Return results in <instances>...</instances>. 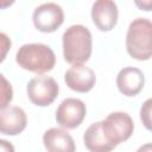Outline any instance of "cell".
Instances as JSON below:
<instances>
[{"mask_svg":"<svg viewBox=\"0 0 152 152\" xmlns=\"http://www.w3.org/2000/svg\"><path fill=\"white\" fill-rule=\"evenodd\" d=\"M27 96L30 101L39 107L50 106L58 96V84L50 76H36L27 83Z\"/></svg>","mask_w":152,"mask_h":152,"instance_id":"5b68a950","label":"cell"},{"mask_svg":"<svg viewBox=\"0 0 152 152\" xmlns=\"http://www.w3.org/2000/svg\"><path fill=\"white\" fill-rule=\"evenodd\" d=\"M93 40L90 31L83 25H71L63 33V57L71 64H83L91 55Z\"/></svg>","mask_w":152,"mask_h":152,"instance_id":"6da1fadb","label":"cell"},{"mask_svg":"<svg viewBox=\"0 0 152 152\" xmlns=\"http://www.w3.org/2000/svg\"><path fill=\"white\" fill-rule=\"evenodd\" d=\"M15 0H0V6L1 8H6L8 6H11Z\"/></svg>","mask_w":152,"mask_h":152,"instance_id":"e0dca14e","label":"cell"},{"mask_svg":"<svg viewBox=\"0 0 152 152\" xmlns=\"http://www.w3.org/2000/svg\"><path fill=\"white\" fill-rule=\"evenodd\" d=\"M145 84V77L140 69L127 66L119 71L116 76V86L121 94L126 96L138 95Z\"/></svg>","mask_w":152,"mask_h":152,"instance_id":"8fae6325","label":"cell"},{"mask_svg":"<svg viewBox=\"0 0 152 152\" xmlns=\"http://www.w3.org/2000/svg\"><path fill=\"white\" fill-rule=\"evenodd\" d=\"M83 141L86 147L91 152H108L114 150V147L104 137L101 121L91 124L86 129L83 134Z\"/></svg>","mask_w":152,"mask_h":152,"instance_id":"4fadbf2b","label":"cell"},{"mask_svg":"<svg viewBox=\"0 0 152 152\" xmlns=\"http://www.w3.org/2000/svg\"><path fill=\"white\" fill-rule=\"evenodd\" d=\"M43 142L50 152H74L76 150L72 137L64 129L52 127L43 135Z\"/></svg>","mask_w":152,"mask_h":152,"instance_id":"7c38bea8","label":"cell"},{"mask_svg":"<svg viewBox=\"0 0 152 152\" xmlns=\"http://www.w3.org/2000/svg\"><path fill=\"white\" fill-rule=\"evenodd\" d=\"M126 49L132 58L147 61L152 57V21L146 18L134 19L127 30Z\"/></svg>","mask_w":152,"mask_h":152,"instance_id":"3957f363","label":"cell"},{"mask_svg":"<svg viewBox=\"0 0 152 152\" xmlns=\"http://www.w3.org/2000/svg\"><path fill=\"white\" fill-rule=\"evenodd\" d=\"M15 62L25 70L44 74L53 69L56 56L50 46L40 43H31L19 48L15 55Z\"/></svg>","mask_w":152,"mask_h":152,"instance_id":"7a4b0ae2","label":"cell"},{"mask_svg":"<svg viewBox=\"0 0 152 152\" xmlns=\"http://www.w3.org/2000/svg\"><path fill=\"white\" fill-rule=\"evenodd\" d=\"M134 2L141 11H152V0H134Z\"/></svg>","mask_w":152,"mask_h":152,"instance_id":"2e32d148","label":"cell"},{"mask_svg":"<svg viewBox=\"0 0 152 152\" xmlns=\"http://www.w3.org/2000/svg\"><path fill=\"white\" fill-rule=\"evenodd\" d=\"M33 24L42 32H53L64 21V13L59 5L55 2L43 4L33 11Z\"/></svg>","mask_w":152,"mask_h":152,"instance_id":"52a82bcc","label":"cell"},{"mask_svg":"<svg viewBox=\"0 0 152 152\" xmlns=\"http://www.w3.org/2000/svg\"><path fill=\"white\" fill-rule=\"evenodd\" d=\"M101 122L104 137L114 148L126 141L134 129L132 118L125 112H113Z\"/></svg>","mask_w":152,"mask_h":152,"instance_id":"277c9868","label":"cell"},{"mask_svg":"<svg viewBox=\"0 0 152 152\" xmlns=\"http://www.w3.org/2000/svg\"><path fill=\"white\" fill-rule=\"evenodd\" d=\"M140 119L142 125L152 132V97L147 99L140 108Z\"/></svg>","mask_w":152,"mask_h":152,"instance_id":"5bb4252c","label":"cell"},{"mask_svg":"<svg viewBox=\"0 0 152 152\" xmlns=\"http://www.w3.org/2000/svg\"><path fill=\"white\" fill-rule=\"evenodd\" d=\"M66 86L77 93H87L93 89L96 82V76L93 69L83 64L72 65L64 75Z\"/></svg>","mask_w":152,"mask_h":152,"instance_id":"9c48e42d","label":"cell"},{"mask_svg":"<svg viewBox=\"0 0 152 152\" xmlns=\"http://www.w3.org/2000/svg\"><path fill=\"white\" fill-rule=\"evenodd\" d=\"M86 114L87 108L82 100L68 97L58 106L56 110V121L61 127L74 129L82 124Z\"/></svg>","mask_w":152,"mask_h":152,"instance_id":"8992f818","label":"cell"},{"mask_svg":"<svg viewBox=\"0 0 152 152\" xmlns=\"http://www.w3.org/2000/svg\"><path fill=\"white\" fill-rule=\"evenodd\" d=\"M1 80H2V101H1V108H2V107H6L11 102L13 91H12L11 84L6 81L4 75H1Z\"/></svg>","mask_w":152,"mask_h":152,"instance_id":"9a60e30c","label":"cell"},{"mask_svg":"<svg viewBox=\"0 0 152 152\" xmlns=\"http://www.w3.org/2000/svg\"><path fill=\"white\" fill-rule=\"evenodd\" d=\"M118 7L114 0H95L91 7V19L103 32L110 31L118 23Z\"/></svg>","mask_w":152,"mask_h":152,"instance_id":"ba28073f","label":"cell"},{"mask_svg":"<svg viewBox=\"0 0 152 152\" xmlns=\"http://www.w3.org/2000/svg\"><path fill=\"white\" fill-rule=\"evenodd\" d=\"M27 124V118L23 108L6 106L0 110V131L6 135H17L21 133Z\"/></svg>","mask_w":152,"mask_h":152,"instance_id":"30bf717a","label":"cell"}]
</instances>
